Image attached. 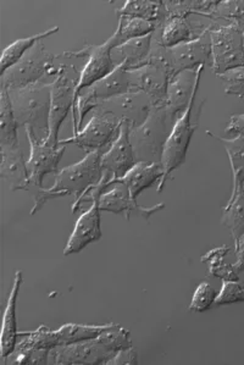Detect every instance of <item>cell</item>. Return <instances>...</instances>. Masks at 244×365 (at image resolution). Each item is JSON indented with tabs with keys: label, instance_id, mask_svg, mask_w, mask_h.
<instances>
[{
	"label": "cell",
	"instance_id": "9",
	"mask_svg": "<svg viewBox=\"0 0 244 365\" xmlns=\"http://www.w3.org/2000/svg\"><path fill=\"white\" fill-rule=\"evenodd\" d=\"M111 178L109 175L103 174V179L98 183L94 190L91 191L88 195L84 197V200L91 198L92 207L84 212L78 220H77L75 229L68 238L66 247L63 250V255H75L83 251L86 247L93 242H97L101 238V207L99 200L108 187L111 186Z\"/></svg>",
	"mask_w": 244,
	"mask_h": 365
},
{
	"label": "cell",
	"instance_id": "11",
	"mask_svg": "<svg viewBox=\"0 0 244 365\" xmlns=\"http://www.w3.org/2000/svg\"><path fill=\"white\" fill-rule=\"evenodd\" d=\"M25 130L31 147L30 159L27 160L30 186L31 188H43L44 176L51 173H58V165L66 150V145L54 147L48 145L44 140L39 138L32 128H25Z\"/></svg>",
	"mask_w": 244,
	"mask_h": 365
},
{
	"label": "cell",
	"instance_id": "12",
	"mask_svg": "<svg viewBox=\"0 0 244 365\" xmlns=\"http://www.w3.org/2000/svg\"><path fill=\"white\" fill-rule=\"evenodd\" d=\"M65 68L51 82V113H49V133L46 138H42L48 145H59L60 128L68 118V111L76 102V86L75 80H70L65 75Z\"/></svg>",
	"mask_w": 244,
	"mask_h": 365
},
{
	"label": "cell",
	"instance_id": "2",
	"mask_svg": "<svg viewBox=\"0 0 244 365\" xmlns=\"http://www.w3.org/2000/svg\"><path fill=\"white\" fill-rule=\"evenodd\" d=\"M128 347H132L130 331L116 324L91 340L51 349L48 361L55 365H106L118 351Z\"/></svg>",
	"mask_w": 244,
	"mask_h": 365
},
{
	"label": "cell",
	"instance_id": "22",
	"mask_svg": "<svg viewBox=\"0 0 244 365\" xmlns=\"http://www.w3.org/2000/svg\"><path fill=\"white\" fill-rule=\"evenodd\" d=\"M209 26L190 22L188 17L168 16L161 29V43L166 48L176 47L182 43L199 38Z\"/></svg>",
	"mask_w": 244,
	"mask_h": 365
},
{
	"label": "cell",
	"instance_id": "39",
	"mask_svg": "<svg viewBox=\"0 0 244 365\" xmlns=\"http://www.w3.org/2000/svg\"><path fill=\"white\" fill-rule=\"evenodd\" d=\"M235 252L237 255V263L235 264V267H236L237 272L240 274V272H244V234L238 240V242L235 245Z\"/></svg>",
	"mask_w": 244,
	"mask_h": 365
},
{
	"label": "cell",
	"instance_id": "15",
	"mask_svg": "<svg viewBox=\"0 0 244 365\" xmlns=\"http://www.w3.org/2000/svg\"><path fill=\"white\" fill-rule=\"evenodd\" d=\"M133 128L128 121H122L118 138L113 142L101 157L103 174L109 175L111 182L121 179L136 165L135 152L131 145L130 132Z\"/></svg>",
	"mask_w": 244,
	"mask_h": 365
},
{
	"label": "cell",
	"instance_id": "21",
	"mask_svg": "<svg viewBox=\"0 0 244 365\" xmlns=\"http://www.w3.org/2000/svg\"><path fill=\"white\" fill-rule=\"evenodd\" d=\"M22 272L17 270L15 274L13 289L9 293L8 303L5 308L4 317H3V327H1V337H0V353L1 359L4 363L16 349L17 341H19V331H17L16 304L17 296L21 287Z\"/></svg>",
	"mask_w": 244,
	"mask_h": 365
},
{
	"label": "cell",
	"instance_id": "24",
	"mask_svg": "<svg viewBox=\"0 0 244 365\" xmlns=\"http://www.w3.org/2000/svg\"><path fill=\"white\" fill-rule=\"evenodd\" d=\"M118 16L138 17L149 21L154 27L164 26L168 17V10L164 1H151V0H128L122 8L116 10Z\"/></svg>",
	"mask_w": 244,
	"mask_h": 365
},
{
	"label": "cell",
	"instance_id": "25",
	"mask_svg": "<svg viewBox=\"0 0 244 365\" xmlns=\"http://www.w3.org/2000/svg\"><path fill=\"white\" fill-rule=\"evenodd\" d=\"M206 133L208 136L219 140L228 152L230 163H231L232 179H233L231 197H235L240 192L243 191L244 188V137L225 138V137L215 135L211 131H208Z\"/></svg>",
	"mask_w": 244,
	"mask_h": 365
},
{
	"label": "cell",
	"instance_id": "34",
	"mask_svg": "<svg viewBox=\"0 0 244 365\" xmlns=\"http://www.w3.org/2000/svg\"><path fill=\"white\" fill-rule=\"evenodd\" d=\"M216 77L223 82L225 93L228 96L244 98V66L231 68Z\"/></svg>",
	"mask_w": 244,
	"mask_h": 365
},
{
	"label": "cell",
	"instance_id": "1",
	"mask_svg": "<svg viewBox=\"0 0 244 365\" xmlns=\"http://www.w3.org/2000/svg\"><path fill=\"white\" fill-rule=\"evenodd\" d=\"M104 150H93L91 153L73 165L66 166L63 170L56 173L54 185L51 188H34V207L31 214L34 215L43 208V205L49 200L65 197V195H76V200L72 207V214L80 210V204L86 195H88L92 190L103 179L101 169V157Z\"/></svg>",
	"mask_w": 244,
	"mask_h": 365
},
{
	"label": "cell",
	"instance_id": "20",
	"mask_svg": "<svg viewBox=\"0 0 244 365\" xmlns=\"http://www.w3.org/2000/svg\"><path fill=\"white\" fill-rule=\"evenodd\" d=\"M0 176L9 182L11 191H30V174L20 145L0 147Z\"/></svg>",
	"mask_w": 244,
	"mask_h": 365
},
{
	"label": "cell",
	"instance_id": "33",
	"mask_svg": "<svg viewBox=\"0 0 244 365\" xmlns=\"http://www.w3.org/2000/svg\"><path fill=\"white\" fill-rule=\"evenodd\" d=\"M226 20L244 32V0H223L215 10L213 20Z\"/></svg>",
	"mask_w": 244,
	"mask_h": 365
},
{
	"label": "cell",
	"instance_id": "14",
	"mask_svg": "<svg viewBox=\"0 0 244 365\" xmlns=\"http://www.w3.org/2000/svg\"><path fill=\"white\" fill-rule=\"evenodd\" d=\"M111 47L108 43L101 46H89L86 44L81 51H65L61 56H76V58H88L87 64L81 71L80 80L76 86V98L82 91L94 85L96 82L113 73L118 65L111 59Z\"/></svg>",
	"mask_w": 244,
	"mask_h": 365
},
{
	"label": "cell",
	"instance_id": "5",
	"mask_svg": "<svg viewBox=\"0 0 244 365\" xmlns=\"http://www.w3.org/2000/svg\"><path fill=\"white\" fill-rule=\"evenodd\" d=\"M116 324L106 325H82V324H65L58 330L39 327L34 331L19 332L15 352H32V351H51L59 346L76 344L80 341L91 340L101 332L114 327Z\"/></svg>",
	"mask_w": 244,
	"mask_h": 365
},
{
	"label": "cell",
	"instance_id": "37",
	"mask_svg": "<svg viewBox=\"0 0 244 365\" xmlns=\"http://www.w3.org/2000/svg\"><path fill=\"white\" fill-rule=\"evenodd\" d=\"M138 364V356L133 347L118 351L114 357L106 361V365H136Z\"/></svg>",
	"mask_w": 244,
	"mask_h": 365
},
{
	"label": "cell",
	"instance_id": "26",
	"mask_svg": "<svg viewBox=\"0 0 244 365\" xmlns=\"http://www.w3.org/2000/svg\"><path fill=\"white\" fill-rule=\"evenodd\" d=\"M154 30L156 27L153 24L138 17L120 16L118 30L106 41V43L109 44L111 49H116L131 39L139 38V37L153 34Z\"/></svg>",
	"mask_w": 244,
	"mask_h": 365
},
{
	"label": "cell",
	"instance_id": "18",
	"mask_svg": "<svg viewBox=\"0 0 244 365\" xmlns=\"http://www.w3.org/2000/svg\"><path fill=\"white\" fill-rule=\"evenodd\" d=\"M204 65L198 68L183 70L170 78L166 92V106L171 109L177 119L190 106L194 92L199 87Z\"/></svg>",
	"mask_w": 244,
	"mask_h": 365
},
{
	"label": "cell",
	"instance_id": "36",
	"mask_svg": "<svg viewBox=\"0 0 244 365\" xmlns=\"http://www.w3.org/2000/svg\"><path fill=\"white\" fill-rule=\"evenodd\" d=\"M244 302V286L240 281H223L221 291L215 298L214 307Z\"/></svg>",
	"mask_w": 244,
	"mask_h": 365
},
{
	"label": "cell",
	"instance_id": "17",
	"mask_svg": "<svg viewBox=\"0 0 244 365\" xmlns=\"http://www.w3.org/2000/svg\"><path fill=\"white\" fill-rule=\"evenodd\" d=\"M173 61V76L183 70L198 68L202 65L211 68V39L209 27L199 38L170 48Z\"/></svg>",
	"mask_w": 244,
	"mask_h": 365
},
{
	"label": "cell",
	"instance_id": "8",
	"mask_svg": "<svg viewBox=\"0 0 244 365\" xmlns=\"http://www.w3.org/2000/svg\"><path fill=\"white\" fill-rule=\"evenodd\" d=\"M211 39V71L215 76L231 68L244 66L243 32L236 26L219 25L215 22L209 26Z\"/></svg>",
	"mask_w": 244,
	"mask_h": 365
},
{
	"label": "cell",
	"instance_id": "16",
	"mask_svg": "<svg viewBox=\"0 0 244 365\" xmlns=\"http://www.w3.org/2000/svg\"><path fill=\"white\" fill-rule=\"evenodd\" d=\"M114 186L101 195L99 207L101 212H113V214H123L127 220L131 215L136 214L148 220L153 214L159 212L165 208V203H158L153 207H143L137 203V200L131 197L130 191L123 183L114 182Z\"/></svg>",
	"mask_w": 244,
	"mask_h": 365
},
{
	"label": "cell",
	"instance_id": "13",
	"mask_svg": "<svg viewBox=\"0 0 244 365\" xmlns=\"http://www.w3.org/2000/svg\"><path fill=\"white\" fill-rule=\"evenodd\" d=\"M152 108V101L147 94L141 91H130L118 97L103 101L93 111L111 115L120 121H128L135 128L147 120Z\"/></svg>",
	"mask_w": 244,
	"mask_h": 365
},
{
	"label": "cell",
	"instance_id": "28",
	"mask_svg": "<svg viewBox=\"0 0 244 365\" xmlns=\"http://www.w3.org/2000/svg\"><path fill=\"white\" fill-rule=\"evenodd\" d=\"M152 37L153 34H151L144 37L131 39L116 48V51L122 56L121 64L127 71L144 66L152 47Z\"/></svg>",
	"mask_w": 244,
	"mask_h": 365
},
{
	"label": "cell",
	"instance_id": "3",
	"mask_svg": "<svg viewBox=\"0 0 244 365\" xmlns=\"http://www.w3.org/2000/svg\"><path fill=\"white\" fill-rule=\"evenodd\" d=\"M176 121V116L165 103L153 106L147 120L131 128V145L137 163H161L165 143Z\"/></svg>",
	"mask_w": 244,
	"mask_h": 365
},
{
	"label": "cell",
	"instance_id": "19",
	"mask_svg": "<svg viewBox=\"0 0 244 365\" xmlns=\"http://www.w3.org/2000/svg\"><path fill=\"white\" fill-rule=\"evenodd\" d=\"M130 77L132 91H141L151 98L153 106H161L166 103L170 77L163 68L152 65H146L142 68L127 71Z\"/></svg>",
	"mask_w": 244,
	"mask_h": 365
},
{
	"label": "cell",
	"instance_id": "35",
	"mask_svg": "<svg viewBox=\"0 0 244 365\" xmlns=\"http://www.w3.org/2000/svg\"><path fill=\"white\" fill-rule=\"evenodd\" d=\"M216 296L218 294L215 292L213 284L205 282V281L200 282L198 284V287L194 291L193 297H192V301H190V312L203 313V312L209 309L214 304Z\"/></svg>",
	"mask_w": 244,
	"mask_h": 365
},
{
	"label": "cell",
	"instance_id": "7",
	"mask_svg": "<svg viewBox=\"0 0 244 365\" xmlns=\"http://www.w3.org/2000/svg\"><path fill=\"white\" fill-rule=\"evenodd\" d=\"M198 88L194 92L188 108L177 119L173 131L165 143L164 152H163V158H161V165L164 169V175L158 185V193H161L164 190L170 174L173 170H176L177 168H180L185 162V154L190 147L192 136L198 128L199 118L192 121V111H193L195 96H197Z\"/></svg>",
	"mask_w": 244,
	"mask_h": 365
},
{
	"label": "cell",
	"instance_id": "30",
	"mask_svg": "<svg viewBox=\"0 0 244 365\" xmlns=\"http://www.w3.org/2000/svg\"><path fill=\"white\" fill-rule=\"evenodd\" d=\"M17 125L9 92L1 87L0 91V147L19 145Z\"/></svg>",
	"mask_w": 244,
	"mask_h": 365
},
{
	"label": "cell",
	"instance_id": "38",
	"mask_svg": "<svg viewBox=\"0 0 244 365\" xmlns=\"http://www.w3.org/2000/svg\"><path fill=\"white\" fill-rule=\"evenodd\" d=\"M225 133L230 138L244 137V113L243 114L232 115L228 126L225 128Z\"/></svg>",
	"mask_w": 244,
	"mask_h": 365
},
{
	"label": "cell",
	"instance_id": "27",
	"mask_svg": "<svg viewBox=\"0 0 244 365\" xmlns=\"http://www.w3.org/2000/svg\"><path fill=\"white\" fill-rule=\"evenodd\" d=\"M230 247L221 246L213 248L202 255V263L208 267L209 276L223 281H240L235 264L226 262V257L230 255Z\"/></svg>",
	"mask_w": 244,
	"mask_h": 365
},
{
	"label": "cell",
	"instance_id": "40",
	"mask_svg": "<svg viewBox=\"0 0 244 365\" xmlns=\"http://www.w3.org/2000/svg\"><path fill=\"white\" fill-rule=\"evenodd\" d=\"M243 43H244V32H243Z\"/></svg>",
	"mask_w": 244,
	"mask_h": 365
},
{
	"label": "cell",
	"instance_id": "29",
	"mask_svg": "<svg viewBox=\"0 0 244 365\" xmlns=\"http://www.w3.org/2000/svg\"><path fill=\"white\" fill-rule=\"evenodd\" d=\"M58 31H59V27L54 26L42 34H34L32 37H27V38L17 39L15 42L11 43L10 46L5 48L1 59H0V75L16 64L17 61L21 59L22 56H25L26 53L30 51L36 43L39 42L41 39L51 37Z\"/></svg>",
	"mask_w": 244,
	"mask_h": 365
},
{
	"label": "cell",
	"instance_id": "10",
	"mask_svg": "<svg viewBox=\"0 0 244 365\" xmlns=\"http://www.w3.org/2000/svg\"><path fill=\"white\" fill-rule=\"evenodd\" d=\"M121 123L122 121L115 119L111 115L93 111L92 119L86 125V128L77 132L71 138L59 140V145L73 143L87 153L104 149L106 145L110 147L113 145V142L118 138Z\"/></svg>",
	"mask_w": 244,
	"mask_h": 365
},
{
	"label": "cell",
	"instance_id": "23",
	"mask_svg": "<svg viewBox=\"0 0 244 365\" xmlns=\"http://www.w3.org/2000/svg\"><path fill=\"white\" fill-rule=\"evenodd\" d=\"M164 175V169L161 163H136V165L127 171L121 179L115 180L111 182H121L128 188L131 197L137 200L138 195L148 187H152L156 181L161 182V178Z\"/></svg>",
	"mask_w": 244,
	"mask_h": 365
},
{
	"label": "cell",
	"instance_id": "31",
	"mask_svg": "<svg viewBox=\"0 0 244 365\" xmlns=\"http://www.w3.org/2000/svg\"><path fill=\"white\" fill-rule=\"evenodd\" d=\"M168 16L188 17L190 14L209 17L213 20L219 1L213 0H168L164 1Z\"/></svg>",
	"mask_w": 244,
	"mask_h": 365
},
{
	"label": "cell",
	"instance_id": "6",
	"mask_svg": "<svg viewBox=\"0 0 244 365\" xmlns=\"http://www.w3.org/2000/svg\"><path fill=\"white\" fill-rule=\"evenodd\" d=\"M58 56L46 51L43 43L37 42L16 64L0 75V85L8 91L19 90L39 83L43 77L59 75L65 65L55 68L54 60Z\"/></svg>",
	"mask_w": 244,
	"mask_h": 365
},
{
	"label": "cell",
	"instance_id": "4",
	"mask_svg": "<svg viewBox=\"0 0 244 365\" xmlns=\"http://www.w3.org/2000/svg\"><path fill=\"white\" fill-rule=\"evenodd\" d=\"M19 126L31 128L46 138L49 133L51 82L41 81L25 88L8 91Z\"/></svg>",
	"mask_w": 244,
	"mask_h": 365
},
{
	"label": "cell",
	"instance_id": "32",
	"mask_svg": "<svg viewBox=\"0 0 244 365\" xmlns=\"http://www.w3.org/2000/svg\"><path fill=\"white\" fill-rule=\"evenodd\" d=\"M221 222L231 231L235 245L244 234V192H240L228 200V204L223 207Z\"/></svg>",
	"mask_w": 244,
	"mask_h": 365
}]
</instances>
